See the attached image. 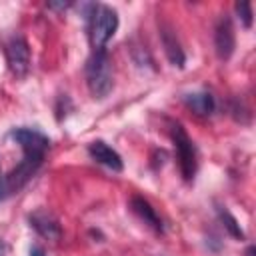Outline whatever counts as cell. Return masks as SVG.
<instances>
[{
  "label": "cell",
  "instance_id": "obj_1",
  "mask_svg": "<svg viewBox=\"0 0 256 256\" xmlns=\"http://www.w3.org/2000/svg\"><path fill=\"white\" fill-rule=\"evenodd\" d=\"M86 84L94 98H104L114 86L112 62L106 50H94L86 62Z\"/></svg>",
  "mask_w": 256,
  "mask_h": 256
},
{
  "label": "cell",
  "instance_id": "obj_2",
  "mask_svg": "<svg viewBox=\"0 0 256 256\" xmlns=\"http://www.w3.org/2000/svg\"><path fill=\"white\" fill-rule=\"evenodd\" d=\"M118 28V14L110 6H94L90 16V42L94 50H104L106 42Z\"/></svg>",
  "mask_w": 256,
  "mask_h": 256
},
{
  "label": "cell",
  "instance_id": "obj_3",
  "mask_svg": "<svg viewBox=\"0 0 256 256\" xmlns=\"http://www.w3.org/2000/svg\"><path fill=\"white\" fill-rule=\"evenodd\" d=\"M174 146H176V154H178V164H180V172L186 180H192L196 174V150L194 144L190 140V136L184 132V128L180 124H172L170 128Z\"/></svg>",
  "mask_w": 256,
  "mask_h": 256
},
{
  "label": "cell",
  "instance_id": "obj_4",
  "mask_svg": "<svg viewBox=\"0 0 256 256\" xmlns=\"http://www.w3.org/2000/svg\"><path fill=\"white\" fill-rule=\"evenodd\" d=\"M6 60L8 68L16 78H22L28 74L30 68V48L24 38H12L6 44Z\"/></svg>",
  "mask_w": 256,
  "mask_h": 256
},
{
  "label": "cell",
  "instance_id": "obj_5",
  "mask_svg": "<svg viewBox=\"0 0 256 256\" xmlns=\"http://www.w3.org/2000/svg\"><path fill=\"white\" fill-rule=\"evenodd\" d=\"M234 46H236V38H234L232 20L228 18V14H222L214 28V48H216L218 58L228 60L234 52Z\"/></svg>",
  "mask_w": 256,
  "mask_h": 256
},
{
  "label": "cell",
  "instance_id": "obj_6",
  "mask_svg": "<svg viewBox=\"0 0 256 256\" xmlns=\"http://www.w3.org/2000/svg\"><path fill=\"white\" fill-rule=\"evenodd\" d=\"M12 138L20 144L24 154L42 156V158H44V152L48 150V144H50V140L42 132H38L34 128H18V130L12 132Z\"/></svg>",
  "mask_w": 256,
  "mask_h": 256
},
{
  "label": "cell",
  "instance_id": "obj_7",
  "mask_svg": "<svg viewBox=\"0 0 256 256\" xmlns=\"http://www.w3.org/2000/svg\"><path fill=\"white\" fill-rule=\"evenodd\" d=\"M88 154L92 156V160H96L98 164H104V166L112 168L114 172H120L122 166H124L120 154H118L114 148H110L106 142H102V140L92 142V144L88 146Z\"/></svg>",
  "mask_w": 256,
  "mask_h": 256
},
{
  "label": "cell",
  "instance_id": "obj_8",
  "mask_svg": "<svg viewBox=\"0 0 256 256\" xmlns=\"http://www.w3.org/2000/svg\"><path fill=\"white\" fill-rule=\"evenodd\" d=\"M30 224L36 228V232L48 240H58L62 236V230H60V224L54 216H50L48 212L44 210H38L30 216Z\"/></svg>",
  "mask_w": 256,
  "mask_h": 256
},
{
  "label": "cell",
  "instance_id": "obj_9",
  "mask_svg": "<svg viewBox=\"0 0 256 256\" xmlns=\"http://www.w3.org/2000/svg\"><path fill=\"white\" fill-rule=\"evenodd\" d=\"M160 36H162V46H164V52H166L168 60H170L174 66L182 68L186 58H184V50H182V46H180L176 34H172L170 28H162V30H160Z\"/></svg>",
  "mask_w": 256,
  "mask_h": 256
},
{
  "label": "cell",
  "instance_id": "obj_10",
  "mask_svg": "<svg viewBox=\"0 0 256 256\" xmlns=\"http://www.w3.org/2000/svg\"><path fill=\"white\" fill-rule=\"evenodd\" d=\"M130 204H132V210L138 214V218L144 220V224H148V226L154 228L156 232H162V220L158 218L156 210L150 206V202H148L146 198H142V196H134Z\"/></svg>",
  "mask_w": 256,
  "mask_h": 256
},
{
  "label": "cell",
  "instance_id": "obj_11",
  "mask_svg": "<svg viewBox=\"0 0 256 256\" xmlns=\"http://www.w3.org/2000/svg\"><path fill=\"white\" fill-rule=\"evenodd\" d=\"M184 102H186V106H188L192 112H196V114H200V116H208V114L214 112V98H212L210 92L186 94V96H184Z\"/></svg>",
  "mask_w": 256,
  "mask_h": 256
},
{
  "label": "cell",
  "instance_id": "obj_12",
  "mask_svg": "<svg viewBox=\"0 0 256 256\" xmlns=\"http://www.w3.org/2000/svg\"><path fill=\"white\" fill-rule=\"evenodd\" d=\"M220 218H222V222H224L226 230H228L234 238H244V232L240 230V226H238V222H236V218H234L232 214H228V212L224 210V212H220Z\"/></svg>",
  "mask_w": 256,
  "mask_h": 256
},
{
  "label": "cell",
  "instance_id": "obj_13",
  "mask_svg": "<svg viewBox=\"0 0 256 256\" xmlns=\"http://www.w3.org/2000/svg\"><path fill=\"white\" fill-rule=\"evenodd\" d=\"M236 12H238V16L242 18L244 26L250 28V26H252V6H250V2H238V4H236Z\"/></svg>",
  "mask_w": 256,
  "mask_h": 256
},
{
  "label": "cell",
  "instance_id": "obj_14",
  "mask_svg": "<svg viewBox=\"0 0 256 256\" xmlns=\"http://www.w3.org/2000/svg\"><path fill=\"white\" fill-rule=\"evenodd\" d=\"M30 256H46V252H44L40 246H34V248L30 250Z\"/></svg>",
  "mask_w": 256,
  "mask_h": 256
},
{
  "label": "cell",
  "instance_id": "obj_15",
  "mask_svg": "<svg viewBox=\"0 0 256 256\" xmlns=\"http://www.w3.org/2000/svg\"><path fill=\"white\" fill-rule=\"evenodd\" d=\"M0 256H6V244L0 240Z\"/></svg>",
  "mask_w": 256,
  "mask_h": 256
},
{
  "label": "cell",
  "instance_id": "obj_16",
  "mask_svg": "<svg viewBox=\"0 0 256 256\" xmlns=\"http://www.w3.org/2000/svg\"><path fill=\"white\" fill-rule=\"evenodd\" d=\"M2 184H4V176H2V170H0V196H2Z\"/></svg>",
  "mask_w": 256,
  "mask_h": 256
},
{
  "label": "cell",
  "instance_id": "obj_17",
  "mask_svg": "<svg viewBox=\"0 0 256 256\" xmlns=\"http://www.w3.org/2000/svg\"><path fill=\"white\" fill-rule=\"evenodd\" d=\"M246 254H248V256H254V248H252V246H250V248H248V252H246Z\"/></svg>",
  "mask_w": 256,
  "mask_h": 256
}]
</instances>
